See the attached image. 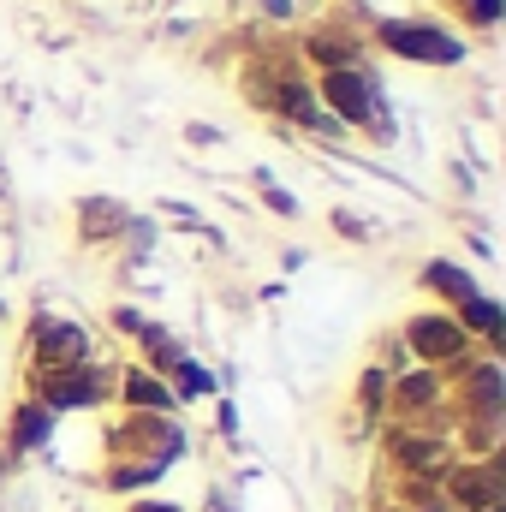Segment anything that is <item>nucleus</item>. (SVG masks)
<instances>
[{"mask_svg": "<svg viewBox=\"0 0 506 512\" xmlns=\"http://www.w3.org/2000/svg\"><path fill=\"white\" fill-rule=\"evenodd\" d=\"M376 42L399 60H417V66H459L465 60V36L435 24V18H376Z\"/></svg>", "mask_w": 506, "mask_h": 512, "instance_id": "nucleus-2", "label": "nucleus"}, {"mask_svg": "<svg viewBox=\"0 0 506 512\" xmlns=\"http://www.w3.org/2000/svg\"><path fill=\"white\" fill-rule=\"evenodd\" d=\"M262 197H268V209H274V215H286V221L298 215V203H292V197H286V191H280V185H274L268 173H262Z\"/></svg>", "mask_w": 506, "mask_h": 512, "instance_id": "nucleus-15", "label": "nucleus"}, {"mask_svg": "<svg viewBox=\"0 0 506 512\" xmlns=\"http://www.w3.org/2000/svg\"><path fill=\"white\" fill-rule=\"evenodd\" d=\"M30 358H36L42 370H78V364H90V334H84V322L36 316V328H30Z\"/></svg>", "mask_w": 506, "mask_h": 512, "instance_id": "nucleus-4", "label": "nucleus"}, {"mask_svg": "<svg viewBox=\"0 0 506 512\" xmlns=\"http://www.w3.org/2000/svg\"><path fill=\"white\" fill-rule=\"evenodd\" d=\"M495 495H501L495 471H459V477H453V501H465V507L495 512Z\"/></svg>", "mask_w": 506, "mask_h": 512, "instance_id": "nucleus-10", "label": "nucleus"}, {"mask_svg": "<svg viewBox=\"0 0 506 512\" xmlns=\"http://www.w3.org/2000/svg\"><path fill=\"white\" fill-rule=\"evenodd\" d=\"M405 346H411L423 364H459V358L471 352V334L459 328L453 310H423V316L405 322Z\"/></svg>", "mask_w": 506, "mask_h": 512, "instance_id": "nucleus-3", "label": "nucleus"}, {"mask_svg": "<svg viewBox=\"0 0 506 512\" xmlns=\"http://www.w3.org/2000/svg\"><path fill=\"white\" fill-rule=\"evenodd\" d=\"M114 328H120V334H131V340H137V334H143L149 322H143L137 310H126V304H120V310H114Z\"/></svg>", "mask_w": 506, "mask_h": 512, "instance_id": "nucleus-16", "label": "nucleus"}, {"mask_svg": "<svg viewBox=\"0 0 506 512\" xmlns=\"http://www.w3.org/2000/svg\"><path fill=\"white\" fill-rule=\"evenodd\" d=\"M167 376H179V393H209V387H215V382H209V370H197L191 358H179Z\"/></svg>", "mask_w": 506, "mask_h": 512, "instance_id": "nucleus-14", "label": "nucleus"}, {"mask_svg": "<svg viewBox=\"0 0 506 512\" xmlns=\"http://www.w3.org/2000/svg\"><path fill=\"white\" fill-rule=\"evenodd\" d=\"M453 316H459V328H465V334H477L483 346H501V328H506V316H501V304H495L489 292H477V298H471V304H459Z\"/></svg>", "mask_w": 506, "mask_h": 512, "instance_id": "nucleus-8", "label": "nucleus"}, {"mask_svg": "<svg viewBox=\"0 0 506 512\" xmlns=\"http://www.w3.org/2000/svg\"><path fill=\"white\" fill-rule=\"evenodd\" d=\"M393 399L417 411V405H429V399H441V382H435L429 370H417V376H399V382H393Z\"/></svg>", "mask_w": 506, "mask_h": 512, "instance_id": "nucleus-12", "label": "nucleus"}, {"mask_svg": "<svg viewBox=\"0 0 506 512\" xmlns=\"http://www.w3.org/2000/svg\"><path fill=\"white\" fill-rule=\"evenodd\" d=\"M459 6V18L465 24H477V30H495L501 24V12H506V0H453Z\"/></svg>", "mask_w": 506, "mask_h": 512, "instance_id": "nucleus-13", "label": "nucleus"}, {"mask_svg": "<svg viewBox=\"0 0 506 512\" xmlns=\"http://www.w3.org/2000/svg\"><path fill=\"white\" fill-rule=\"evenodd\" d=\"M54 429V411L48 405H18L12 411V447H42Z\"/></svg>", "mask_w": 506, "mask_h": 512, "instance_id": "nucleus-11", "label": "nucleus"}, {"mask_svg": "<svg viewBox=\"0 0 506 512\" xmlns=\"http://www.w3.org/2000/svg\"><path fill=\"white\" fill-rule=\"evenodd\" d=\"M316 102L340 120L346 131H370V137H393V120H387V102H381L376 72L364 66H340V72H316Z\"/></svg>", "mask_w": 506, "mask_h": 512, "instance_id": "nucleus-1", "label": "nucleus"}, {"mask_svg": "<svg viewBox=\"0 0 506 512\" xmlns=\"http://www.w3.org/2000/svg\"><path fill=\"white\" fill-rule=\"evenodd\" d=\"M423 292H435V298H447V304H471L483 286L459 268V262H447V256H435V262H423Z\"/></svg>", "mask_w": 506, "mask_h": 512, "instance_id": "nucleus-6", "label": "nucleus"}, {"mask_svg": "<svg viewBox=\"0 0 506 512\" xmlns=\"http://www.w3.org/2000/svg\"><path fill=\"white\" fill-rule=\"evenodd\" d=\"M120 399H126V405H137V411H167V405H173V382H161L155 370H126Z\"/></svg>", "mask_w": 506, "mask_h": 512, "instance_id": "nucleus-9", "label": "nucleus"}, {"mask_svg": "<svg viewBox=\"0 0 506 512\" xmlns=\"http://www.w3.org/2000/svg\"><path fill=\"white\" fill-rule=\"evenodd\" d=\"M334 227H340L346 239H364V221H352V215H334Z\"/></svg>", "mask_w": 506, "mask_h": 512, "instance_id": "nucleus-17", "label": "nucleus"}, {"mask_svg": "<svg viewBox=\"0 0 506 512\" xmlns=\"http://www.w3.org/2000/svg\"><path fill=\"white\" fill-rule=\"evenodd\" d=\"M126 203H114V197H84L78 203V233L90 239V245H102V239H114V233H126Z\"/></svg>", "mask_w": 506, "mask_h": 512, "instance_id": "nucleus-7", "label": "nucleus"}, {"mask_svg": "<svg viewBox=\"0 0 506 512\" xmlns=\"http://www.w3.org/2000/svg\"><path fill=\"white\" fill-rule=\"evenodd\" d=\"M108 393V376L78 364V370H42V405L48 411H72V405H96Z\"/></svg>", "mask_w": 506, "mask_h": 512, "instance_id": "nucleus-5", "label": "nucleus"}]
</instances>
